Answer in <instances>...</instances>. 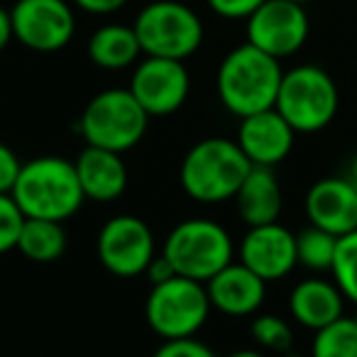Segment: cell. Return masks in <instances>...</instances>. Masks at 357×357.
<instances>
[{"label":"cell","mask_w":357,"mask_h":357,"mask_svg":"<svg viewBox=\"0 0 357 357\" xmlns=\"http://www.w3.org/2000/svg\"><path fill=\"white\" fill-rule=\"evenodd\" d=\"M10 196L25 218H45L66 223L86 204L74 159L45 154L22 162Z\"/></svg>","instance_id":"obj_1"},{"label":"cell","mask_w":357,"mask_h":357,"mask_svg":"<svg viewBox=\"0 0 357 357\" xmlns=\"http://www.w3.org/2000/svg\"><path fill=\"white\" fill-rule=\"evenodd\" d=\"M282 61L245 42L223 56L215 74V93L230 115L248 118L277 103L282 86Z\"/></svg>","instance_id":"obj_2"},{"label":"cell","mask_w":357,"mask_h":357,"mask_svg":"<svg viewBox=\"0 0 357 357\" xmlns=\"http://www.w3.org/2000/svg\"><path fill=\"white\" fill-rule=\"evenodd\" d=\"M250 169L252 164L240 149L238 139L206 137L184 154L178 167V184L196 204L220 206L235 199Z\"/></svg>","instance_id":"obj_3"},{"label":"cell","mask_w":357,"mask_h":357,"mask_svg":"<svg viewBox=\"0 0 357 357\" xmlns=\"http://www.w3.org/2000/svg\"><path fill=\"white\" fill-rule=\"evenodd\" d=\"M159 252L178 277L208 282L223 267L235 262L238 245L223 223L213 218H186L167 233Z\"/></svg>","instance_id":"obj_4"},{"label":"cell","mask_w":357,"mask_h":357,"mask_svg":"<svg viewBox=\"0 0 357 357\" xmlns=\"http://www.w3.org/2000/svg\"><path fill=\"white\" fill-rule=\"evenodd\" d=\"M211 298L204 282L174 274L162 284H152L144 298V321L162 340L196 337L211 318Z\"/></svg>","instance_id":"obj_5"},{"label":"cell","mask_w":357,"mask_h":357,"mask_svg":"<svg viewBox=\"0 0 357 357\" xmlns=\"http://www.w3.org/2000/svg\"><path fill=\"white\" fill-rule=\"evenodd\" d=\"M274 108L296 130V135H313L335 120L340 93L323 66L298 64L284 71Z\"/></svg>","instance_id":"obj_6"},{"label":"cell","mask_w":357,"mask_h":357,"mask_svg":"<svg viewBox=\"0 0 357 357\" xmlns=\"http://www.w3.org/2000/svg\"><path fill=\"white\" fill-rule=\"evenodd\" d=\"M149 115L130 89H105L86 103L79 132L89 147L130 152L147 135Z\"/></svg>","instance_id":"obj_7"},{"label":"cell","mask_w":357,"mask_h":357,"mask_svg":"<svg viewBox=\"0 0 357 357\" xmlns=\"http://www.w3.org/2000/svg\"><path fill=\"white\" fill-rule=\"evenodd\" d=\"M144 56L186 61L201 50L206 27L201 15L181 0H152L132 22Z\"/></svg>","instance_id":"obj_8"},{"label":"cell","mask_w":357,"mask_h":357,"mask_svg":"<svg viewBox=\"0 0 357 357\" xmlns=\"http://www.w3.org/2000/svg\"><path fill=\"white\" fill-rule=\"evenodd\" d=\"M96 252L105 272L120 279L144 277L149 262L159 255L149 223L132 213H118L100 225Z\"/></svg>","instance_id":"obj_9"},{"label":"cell","mask_w":357,"mask_h":357,"mask_svg":"<svg viewBox=\"0 0 357 357\" xmlns=\"http://www.w3.org/2000/svg\"><path fill=\"white\" fill-rule=\"evenodd\" d=\"M10 15L15 40L37 54L61 52L76 35L71 0H15Z\"/></svg>","instance_id":"obj_10"},{"label":"cell","mask_w":357,"mask_h":357,"mask_svg":"<svg viewBox=\"0 0 357 357\" xmlns=\"http://www.w3.org/2000/svg\"><path fill=\"white\" fill-rule=\"evenodd\" d=\"M248 42L267 52L274 59H287L303 50L311 35L306 6L291 0H264L262 6L245 20Z\"/></svg>","instance_id":"obj_11"},{"label":"cell","mask_w":357,"mask_h":357,"mask_svg":"<svg viewBox=\"0 0 357 357\" xmlns=\"http://www.w3.org/2000/svg\"><path fill=\"white\" fill-rule=\"evenodd\" d=\"M130 91L139 100L149 118H167L184 108L191 93V74L186 61L142 56L132 66Z\"/></svg>","instance_id":"obj_12"},{"label":"cell","mask_w":357,"mask_h":357,"mask_svg":"<svg viewBox=\"0 0 357 357\" xmlns=\"http://www.w3.org/2000/svg\"><path fill=\"white\" fill-rule=\"evenodd\" d=\"M238 262L252 269L264 282H282L298 267L296 233L277 223L248 228L238 243Z\"/></svg>","instance_id":"obj_13"},{"label":"cell","mask_w":357,"mask_h":357,"mask_svg":"<svg viewBox=\"0 0 357 357\" xmlns=\"http://www.w3.org/2000/svg\"><path fill=\"white\" fill-rule=\"evenodd\" d=\"M235 139L252 167L274 169L291 154L296 130L282 118L277 108H269L240 118Z\"/></svg>","instance_id":"obj_14"},{"label":"cell","mask_w":357,"mask_h":357,"mask_svg":"<svg viewBox=\"0 0 357 357\" xmlns=\"http://www.w3.org/2000/svg\"><path fill=\"white\" fill-rule=\"evenodd\" d=\"M308 225L342 238L357 230V189L345 176H326L306 191L303 201Z\"/></svg>","instance_id":"obj_15"},{"label":"cell","mask_w":357,"mask_h":357,"mask_svg":"<svg viewBox=\"0 0 357 357\" xmlns=\"http://www.w3.org/2000/svg\"><path fill=\"white\" fill-rule=\"evenodd\" d=\"M206 291L213 311L228 318H252L264 306L267 282L235 259L206 282Z\"/></svg>","instance_id":"obj_16"},{"label":"cell","mask_w":357,"mask_h":357,"mask_svg":"<svg viewBox=\"0 0 357 357\" xmlns=\"http://www.w3.org/2000/svg\"><path fill=\"white\" fill-rule=\"evenodd\" d=\"M74 164L86 201L113 204L128 189L130 176L120 152H110V149L89 147L86 144L79 152V157L74 159Z\"/></svg>","instance_id":"obj_17"},{"label":"cell","mask_w":357,"mask_h":357,"mask_svg":"<svg viewBox=\"0 0 357 357\" xmlns=\"http://www.w3.org/2000/svg\"><path fill=\"white\" fill-rule=\"evenodd\" d=\"M342 311H345V296L331 279L308 277L301 279L289 291V316H291V321L313 333L342 318L345 316Z\"/></svg>","instance_id":"obj_18"},{"label":"cell","mask_w":357,"mask_h":357,"mask_svg":"<svg viewBox=\"0 0 357 357\" xmlns=\"http://www.w3.org/2000/svg\"><path fill=\"white\" fill-rule=\"evenodd\" d=\"M238 218L248 228L277 223L284 208V194L277 174L269 167H252L233 199Z\"/></svg>","instance_id":"obj_19"},{"label":"cell","mask_w":357,"mask_h":357,"mask_svg":"<svg viewBox=\"0 0 357 357\" xmlns=\"http://www.w3.org/2000/svg\"><path fill=\"white\" fill-rule=\"evenodd\" d=\"M86 56L91 64L103 71H125L132 69L144 54L132 25L105 22L91 32L86 42Z\"/></svg>","instance_id":"obj_20"},{"label":"cell","mask_w":357,"mask_h":357,"mask_svg":"<svg viewBox=\"0 0 357 357\" xmlns=\"http://www.w3.org/2000/svg\"><path fill=\"white\" fill-rule=\"evenodd\" d=\"M66 238L64 223L45 218H25V225L20 230V240H17V252L25 259L37 264H52L61 259L66 252Z\"/></svg>","instance_id":"obj_21"},{"label":"cell","mask_w":357,"mask_h":357,"mask_svg":"<svg viewBox=\"0 0 357 357\" xmlns=\"http://www.w3.org/2000/svg\"><path fill=\"white\" fill-rule=\"evenodd\" d=\"M335 250H337V238L326 230L308 225L301 233H296V259L298 267L308 269V272L326 274L333 269L335 262Z\"/></svg>","instance_id":"obj_22"},{"label":"cell","mask_w":357,"mask_h":357,"mask_svg":"<svg viewBox=\"0 0 357 357\" xmlns=\"http://www.w3.org/2000/svg\"><path fill=\"white\" fill-rule=\"evenodd\" d=\"M311 357H357V318H337L313 333Z\"/></svg>","instance_id":"obj_23"},{"label":"cell","mask_w":357,"mask_h":357,"mask_svg":"<svg viewBox=\"0 0 357 357\" xmlns=\"http://www.w3.org/2000/svg\"><path fill=\"white\" fill-rule=\"evenodd\" d=\"M250 335L259 350L267 352H289L294 345L291 323L277 313H255L250 323Z\"/></svg>","instance_id":"obj_24"},{"label":"cell","mask_w":357,"mask_h":357,"mask_svg":"<svg viewBox=\"0 0 357 357\" xmlns=\"http://www.w3.org/2000/svg\"><path fill=\"white\" fill-rule=\"evenodd\" d=\"M331 274L345 301H352L357 306V230L337 238L335 262H333Z\"/></svg>","instance_id":"obj_25"},{"label":"cell","mask_w":357,"mask_h":357,"mask_svg":"<svg viewBox=\"0 0 357 357\" xmlns=\"http://www.w3.org/2000/svg\"><path fill=\"white\" fill-rule=\"evenodd\" d=\"M25 225V213L10 194H0V255L17 250L20 230Z\"/></svg>","instance_id":"obj_26"},{"label":"cell","mask_w":357,"mask_h":357,"mask_svg":"<svg viewBox=\"0 0 357 357\" xmlns=\"http://www.w3.org/2000/svg\"><path fill=\"white\" fill-rule=\"evenodd\" d=\"M152 357H220V355H215L206 342L196 340V337H186V340H162V345L152 352Z\"/></svg>","instance_id":"obj_27"},{"label":"cell","mask_w":357,"mask_h":357,"mask_svg":"<svg viewBox=\"0 0 357 357\" xmlns=\"http://www.w3.org/2000/svg\"><path fill=\"white\" fill-rule=\"evenodd\" d=\"M262 3L264 0H206L213 15L223 20H248Z\"/></svg>","instance_id":"obj_28"},{"label":"cell","mask_w":357,"mask_h":357,"mask_svg":"<svg viewBox=\"0 0 357 357\" xmlns=\"http://www.w3.org/2000/svg\"><path fill=\"white\" fill-rule=\"evenodd\" d=\"M22 169V159L10 144L0 142V194H10Z\"/></svg>","instance_id":"obj_29"},{"label":"cell","mask_w":357,"mask_h":357,"mask_svg":"<svg viewBox=\"0 0 357 357\" xmlns=\"http://www.w3.org/2000/svg\"><path fill=\"white\" fill-rule=\"evenodd\" d=\"M71 3H74V8H79L81 13L105 17V15H113V13L123 10L130 0H71Z\"/></svg>","instance_id":"obj_30"},{"label":"cell","mask_w":357,"mask_h":357,"mask_svg":"<svg viewBox=\"0 0 357 357\" xmlns=\"http://www.w3.org/2000/svg\"><path fill=\"white\" fill-rule=\"evenodd\" d=\"M174 267L167 262V257H164L162 252L157 255V257L149 262V267H147V272H144V277L149 279V284H162V282H167V279H172L174 277Z\"/></svg>","instance_id":"obj_31"},{"label":"cell","mask_w":357,"mask_h":357,"mask_svg":"<svg viewBox=\"0 0 357 357\" xmlns=\"http://www.w3.org/2000/svg\"><path fill=\"white\" fill-rule=\"evenodd\" d=\"M15 40V30H13V15L8 8L0 6V52L6 50L10 42Z\"/></svg>","instance_id":"obj_32"},{"label":"cell","mask_w":357,"mask_h":357,"mask_svg":"<svg viewBox=\"0 0 357 357\" xmlns=\"http://www.w3.org/2000/svg\"><path fill=\"white\" fill-rule=\"evenodd\" d=\"M225 357H267V355H264V350H259V347H240V350L228 352Z\"/></svg>","instance_id":"obj_33"},{"label":"cell","mask_w":357,"mask_h":357,"mask_svg":"<svg viewBox=\"0 0 357 357\" xmlns=\"http://www.w3.org/2000/svg\"><path fill=\"white\" fill-rule=\"evenodd\" d=\"M342 176H345L347 181H350V184L357 189V154H352V157H350V162H347V169H345V174H342Z\"/></svg>","instance_id":"obj_34"},{"label":"cell","mask_w":357,"mask_h":357,"mask_svg":"<svg viewBox=\"0 0 357 357\" xmlns=\"http://www.w3.org/2000/svg\"><path fill=\"white\" fill-rule=\"evenodd\" d=\"M291 3H298V6H308V3H313V0H291Z\"/></svg>","instance_id":"obj_35"}]
</instances>
